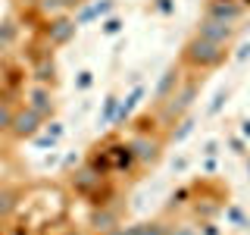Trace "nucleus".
Masks as SVG:
<instances>
[{
  "mask_svg": "<svg viewBox=\"0 0 250 235\" xmlns=\"http://www.w3.org/2000/svg\"><path fill=\"white\" fill-rule=\"evenodd\" d=\"M229 60H231V44H216V41H207V38H200V35H191L182 44L175 63L185 69V72L207 75V72L222 69Z\"/></svg>",
  "mask_w": 250,
  "mask_h": 235,
  "instance_id": "nucleus-1",
  "label": "nucleus"
},
{
  "mask_svg": "<svg viewBox=\"0 0 250 235\" xmlns=\"http://www.w3.org/2000/svg\"><path fill=\"white\" fill-rule=\"evenodd\" d=\"M203 78H207V75H200V72H185L182 85L172 91V97L166 100V104L156 107L160 122H163V129H166V132H169L178 119H182V116H188V113L194 110V104L200 100V91H203Z\"/></svg>",
  "mask_w": 250,
  "mask_h": 235,
  "instance_id": "nucleus-2",
  "label": "nucleus"
},
{
  "mask_svg": "<svg viewBox=\"0 0 250 235\" xmlns=\"http://www.w3.org/2000/svg\"><path fill=\"white\" fill-rule=\"evenodd\" d=\"M100 147H104L106 160H109V169H113L116 179H138V160H135V151H131L128 138H122L119 132H109V135L100 138Z\"/></svg>",
  "mask_w": 250,
  "mask_h": 235,
  "instance_id": "nucleus-3",
  "label": "nucleus"
},
{
  "mask_svg": "<svg viewBox=\"0 0 250 235\" xmlns=\"http://www.w3.org/2000/svg\"><path fill=\"white\" fill-rule=\"evenodd\" d=\"M25 85H28V69H25V63H19V57L0 60V100L19 107Z\"/></svg>",
  "mask_w": 250,
  "mask_h": 235,
  "instance_id": "nucleus-4",
  "label": "nucleus"
},
{
  "mask_svg": "<svg viewBox=\"0 0 250 235\" xmlns=\"http://www.w3.org/2000/svg\"><path fill=\"white\" fill-rule=\"evenodd\" d=\"M128 144H131V151H135L138 166L141 169H153L156 163L163 160L169 141H166V135H160V132H131Z\"/></svg>",
  "mask_w": 250,
  "mask_h": 235,
  "instance_id": "nucleus-5",
  "label": "nucleus"
},
{
  "mask_svg": "<svg viewBox=\"0 0 250 235\" xmlns=\"http://www.w3.org/2000/svg\"><path fill=\"white\" fill-rule=\"evenodd\" d=\"M22 104H25L28 110H35L44 122L47 119H57V88H50V85L28 82L25 91H22Z\"/></svg>",
  "mask_w": 250,
  "mask_h": 235,
  "instance_id": "nucleus-6",
  "label": "nucleus"
},
{
  "mask_svg": "<svg viewBox=\"0 0 250 235\" xmlns=\"http://www.w3.org/2000/svg\"><path fill=\"white\" fill-rule=\"evenodd\" d=\"M84 226H88L94 235H106V232L119 229V226H122V201L104 204V207H91V210H88V219H84Z\"/></svg>",
  "mask_w": 250,
  "mask_h": 235,
  "instance_id": "nucleus-7",
  "label": "nucleus"
},
{
  "mask_svg": "<svg viewBox=\"0 0 250 235\" xmlns=\"http://www.w3.org/2000/svg\"><path fill=\"white\" fill-rule=\"evenodd\" d=\"M41 35L53 50H60L78 35V22H75V16H57V19H47L41 25Z\"/></svg>",
  "mask_w": 250,
  "mask_h": 235,
  "instance_id": "nucleus-8",
  "label": "nucleus"
},
{
  "mask_svg": "<svg viewBox=\"0 0 250 235\" xmlns=\"http://www.w3.org/2000/svg\"><path fill=\"white\" fill-rule=\"evenodd\" d=\"M44 129V119L35 113V110H28L25 104H19L16 107V113H13V125H10V135L13 141H31L38 135V132Z\"/></svg>",
  "mask_w": 250,
  "mask_h": 235,
  "instance_id": "nucleus-9",
  "label": "nucleus"
},
{
  "mask_svg": "<svg viewBox=\"0 0 250 235\" xmlns=\"http://www.w3.org/2000/svg\"><path fill=\"white\" fill-rule=\"evenodd\" d=\"M200 16L216 19V22H229V25H241L247 10H244V3H238V0H207Z\"/></svg>",
  "mask_w": 250,
  "mask_h": 235,
  "instance_id": "nucleus-10",
  "label": "nucleus"
},
{
  "mask_svg": "<svg viewBox=\"0 0 250 235\" xmlns=\"http://www.w3.org/2000/svg\"><path fill=\"white\" fill-rule=\"evenodd\" d=\"M28 82H35V85H50V88H57V85H60L57 50L44 53V57H38L35 63H31V66H28Z\"/></svg>",
  "mask_w": 250,
  "mask_h": 235,
  "instance_id": "nucleus-11",
  "label": "nucleus"
},
{
  "mask_svg": "<svg viewBox=\"0 0 250 235\" xmlns=\"http://www.w3.org/2000/svg\"><path fill=\"white\" fill-rule=\"evenodd\" d=\"M238 25H229V22H216V19H207V16H200L197 19V28H194V35L207 38V41H216V44H234V38H238Z\"/></svg>",
  "mask_w": 250,
  "mask_h": 235,
  "instance_id": "nucleus-12",
  "label": "nucleus"
},
{
  "mask_svg": "<svg viewBox=\"0 0 250 235\" xmlns=\"http://www.w3.org/2000/svg\"><path fill=\"white\" fill-rule=\"evenodd\" d=\"M100 179H104V176H100V172H94L91 166H88V163H78V166L75 169H69V176H66V182H69V188H72V194H75V198H88V194L94 191V188H97V182H100Z\"/></svg>",
  "mask_w": 250,
  "mask_h": 235,
  "instance_id": "nucleus-13",
  "label": "nucleus"
},
{
  "mask_svg": "<svg viewBox=\"0 0 250 235\" xmlns=\"http://www.w3.org/2000/svg\"><path fill=\"white\" fill-rule=\"evenodd\" d=\"M182 78H185V69L178 66V63H169V66L163 69V75H160V82H156V88H153V104H150V107L166 104V100L172 97V91L182 85Z\"/></svg>",
  "mask_w": 250,
  "mask_h": 235,
  "instance_id": "nucleus-14",
  "label": "nucleus"
},
{
  "mask_svg": "<svg viewBox=\"0 0 250 235\" xmlns=\"http://www.w3.org/2000/svg\"><path fill=\"white\" fill-rule=\"evenodd\" d=\"M144 94H147L144 85H135L125 97H119V110H116V119H113V129L116 132H122L125 125H128V119L135 116V110L141 107V100H144Z\"/></svg>",
  "mask_w": 250,
  "mask_h": 235,
  "instance_id": "nucleus-15",
  "label": "nucleus"
},
{
  "mask_svg": "<svg viewBox=\"0 0 250 235\" xmlns=\"http://www.w3.org/2000/svg\"><path fill=\"white\" fill-rule=\"evenodd\" d=\"M22 35H25V28H22L19 16H16L13 10L0 19V50H16L22 41Z\"/></svg>",
  "mask_w": 250,
  "mask_h": 235,
  "instance_id": "nucleus-16",
  "label": "nucleus"
},
{
  "mask_svg": "<svg viewBox=\"0 0 250 235\" xmlns=\"http://www.w3.org/2000/svg\"><path fill=\"white\" fill-rule=\"evenodd\" d=\"M82 6H84V0H38L35 10L47 22V19H57V16H72Z\"/></svg>",
  "mask_w": 250,
  "mask_h": 235,
  "instance_id": "nucleus-17",
  "label": "nucleus"
},
{
  "mask_svg": "<svg viewBox=\"0 0 250 235\" xmlns=\"http://www.w3.org/2000/svg\"><path fill=\"white\" fill-rule=\"evenodd\" d=\"M22 198H25V188H22V185H16V182H3V185H0V223L10 219L16 210H19Z\"/></svg>",
  "mask_w": 250,
  "mask_h": 235,
  "instance_id": "nucleus-18",
  "label": "nucleus"
},
{
  "mask_svg": "<svg viewBox=\"0 0 250 235\" xmlns=\"http://www.w3.org/2000/svg\"><path fill=\"white\" fill-rule=\"evenodd\" d=\"M116 10V0H94L91 6H84V10H75V22L78 25H91L94 19H106L109 13Z\"/></svg>",
  "mask_w": 250,
  "mask_h": 235,
  "instance_id": "nucleus-19",
  "label": "nucleus"
},
{
  "mask_svg": "<svg viewBox=\"0 0 250 235\" xmlns=\"http://www.w3.org/2000/svg\"><path fill=\"white\" fill-rule=\"evenodd\" d=\"M194 125H197V122H194V116H191V113L182 116V119H178V122L166 132V141H169V144H182V141L194 132Z\"/></svg>",
  "mask_w": 250,
  "mask_h": 235,
  "instance_id": "nucleus-20",
  "label": "nucleus"
},
{
  "mask_svg": "<svg viewBox=\"0 0 250 235\" xmlns=\"http://www.w3.org/2000/svg\"><path fill=\"white\" fill-rule=\"evenodd\" d=\"M185 207H191V185H182V188H175V191L169 194L166 213H172V210H185Z\"/></svg>",
  "mask_w": 250,
  "mask_h": 235,
  "instance_id": "nucleus-21",
  "label": "nucleus"
},
{
  "mask_svg": "<svg viewBox=\"0 0 250 235\" xmlns=\"http://www.w3.org/2000/svg\"><path fill=\"white\" fill-rule=\"evenodd\" d=\"M222 213H225V219H229L231 226H238V229H250V219H247V213L238 207V204H225Z\"/></svg>",
  "mask_w": 250,
  "mask_h": 235,
  "instance_id": "nucleus-22",
  "label": "nucleus"
},
{
  "mask_svg": "<svg viewBox=\"0 0 250 235\" xmlns=\"http://www.w3.org/2000/svg\"><path fill=\"white\" fill-rule=\"evenodd\" d=\"M116 110H119V94H116V91H109L106 97H104V113H100V125H113V119H116Z\"/></svg>",
  "mask_w": 250,
  "mask_h": 235,
  "instance_id": "nucleus-23",
  "label": "nucleus"
},
{
  "mask_svg": "<svg viewBox=\"0 0 250 235\" xmlns=\"http://www.w3.org/2000/svg\"><path fill=\"white\" fill-rule=\"evenodd\" d=\"M166 235H200L197 223H188V219H166Z\"/></svg>",
  "mask_w": 250,
  "mask_h": 235,
  "instance_id": "nucleus-24",
  "label": "nucleus"
},
{
  "mask_svg": "<svg viewBox=\"0 0 250 235\" xmlns=\"http://www.w3.org/2000/svg\"><path fill=\"white\" fill-rule=\"evenodd\" d=\"M122 28H125V22H122V16H116V13H109L106 19H100V35L104 38H116Z\"/></svg>",
  "mask_w": 250,
  "mask_h": 235,
  "instance_id": "nucleus-25",
  "label": "nucleus"
},
{
  "mask_svg": "<svg viewBox=\"0 0 250 235\" xmlns=\"http://www.w3.org/2000/svg\"><path fill=\"white\" fill-rule=\"evenodd\" d=\"M13 113H16V107H13V104H6V100H0V138L10 132V125H13Z\"/></svg>",
  "mask_w": 250,
  "mask_h": 235,
  "instance_id": "nucleus-26",
  "label": "nucleus"
},
{
  "mask_svg": "<svg viewBox=\"0 0 250 235\" xmlns=\"http://www.w3.org/2000/svg\"><path fill=\"white\" fill-rule=\"evenodd\" d=\"M91 85H94V72H91V69H82V72L75 75V88L78 91H88Z\"/></svg>",
  "mask_w": 250,
  "mask_h": 235,
  "instance_id": "nucleus-27",
  "label": "nucleus"
},
{
  "mask_svg": "<svg viewBox=\"0 0 250 235\" xmlns=\"http://www.w3.org/2000/svg\"><path fill=\"white\" fill-rule=\"evenodd\" d=\"M225 100H229V91H225V88H222V91H216V97H213V104L207 107V113H209V116H216L219 110L225 107Z\"/></svg>",
  "mask_w": 250,
  "mask_h": 235,
  "instance_id": "nucleus-28",
  "label": "nucleus"
},
{
  "mask_svg": "<svg viewBox=\"0 0 250 235\" xmlns=\"http://www.w3.org/2000/svg\"><path fill=\"white\" fill-rule=\"evenodd\" d=\"M229 147H231L238 157H247V141L241 138V135H231V138H229Z\"/></svg>",
  "mask_w": 250,
  "mask_h": 235,
  "instance_id": "nucleus-29",
  "label": "nucleus"
},
{
  "mask_svg": "<svg viewBox=\"0 0 250 235\" xmlns=\"http://www.w3.org/2000/svg\"><path fill=\"white\" fill-rule=\"evenodd\" d=\"M197 232L200 235H222V232H219V226H216V219H200V223H197Z\"/></svg>",
  "mask_w": 250,
  "mask_h": 235,
  "instance_id": "nucleus-30",
  "label": "nucleus"
},
{
  "mask_svg": "<svg viewBox=\"0 0 250 235\" xmlns=\"http://www.w3.org/2000/svg\"><path fill=\"white\" fill-rule=\"evenodd\" d=\"M44 129H47V135H50L53 141H60V138H62V122H57V119H47V122H44Z\"/></svg>",
  "mask_w": 250,
  "mask_h": 235,
  "instance_id": "nucleus-31",
  "label": "nucleus"
},
{
  "mask_svg": "<svg viewBox=\"0 0 250 235\" xmlns=\"http://www.w3.org/2000/svg\"><path fill=\"white\" fill-rule=\"evenodd\" d=\"M150 10L163 13V16H169L172 10H175V3H172V0H150Z\"/></svg>",
  "mask_w": 250,
  "mask_h": 235,
  "instance_id": "nucleus-32",
  "label": "nucleus"
},
{
  "mask_svg": "<svg viewBox=\"0 0 250 235\" xmlns=\"http://www.w3.org/2000/svg\"><path fill=\"white\" fill-rule=\"evenodd\" d=\"M13 3V13H25V10H35L38 0H10Z\"/></svg>",
  "mask_w": 250,
  "mask_h": 235,
  "instance_id": "nucleus-33",
  "label": "nucleus"
},
{
  "mask_svg": "<svg viewBox=\"0 0 250 235\" xmlns=\"http://www.w3.org/2000/svg\"><path fill=\"white\" fill-rule=\"evenodd\" d=\"M219 154V141L216 138H209L207 144H203V157H216Z\"/></svg>",
  "mask_w": 250,
  "mask_h": 235,
  "instance_id": "nucleus-34",
  "label": "nucleus"
},
{
  "mask_svg": "<svg viewBox=\"0 0 250 235\" xmlns=\"http://www.w3.org/2000/svg\"><path fill=\"white\" fill-rule=\"evenodd\" d=\"M62 235H94V232L88 229V226H72V229H66Z\"/></svg>",
  "mask_w": 250,
  "mask_h": 235,
  "instance_id": "nucleus-35",
  "label": "nucleus"
},
{
  "mask_svg": "<svg viewBox=\"0 0 250 235\" xmlns=\"http://www.w3.org/2000/svg\"><path fill=\"white\" fill-rule=\"evenodd\" d=\"M78 163H82V157H78V154H69L66 160H62V166H66V169H72V166H78Z\"/></svg>",
  "mask_w": 250,
  "mask_h": 235,
  "instance_id": "nucleus-36",
  "label": "nucleus"
},
{
  "mask_svg": "<svg viewBox=\"0 0 250 235\" xmlns=\"http://www.w3.org/2000/svg\"><path fill=\"white\" fill-rule=\"evenodd\" d=\"M172 169H175V172L188 169V157H178V160H172Z\"/></svg>",
  "mask_w": 250,
  "mask_h": 235,
  "instance_id": "nucleus-37",
  "label": "nucleus"
},
{
  "mask_svg": "<svg viewBox=\"0 0 250 235\" xmlns=\"http://www.w3.org/2000/svg\"><path fill=\"white\" fill-rule=\"evenodd\" d=\"M247 57H250V44H244V47H241V50H238V60H241V63H244Z\"/></svg>",
  "mask_w": 250,
  "mask_h": 235,
  "instance_id": "nucleus-38",
  "label": "nucleus"
},
{
  "mask_svg": "<svg viewBox=\"0 0 250 235\" xmlns=\"http://www.w3.org/2000/svg\"><path fill=\"white\" fill-rule=\"evenodd\" d=\"M241 138H250V119L241 122Z\"/></svg>",
  "mask_w": 250,
  "mask_h": 235,
  "instance_id": "nucleus-39",
  "label": "nucleus"
},
{
  "mask_svg": "<svg viewBox=\"0 0 250 235\" xmlns=\"http://www.w3.org/2000/svg\"><path fill=\"white\" fill-rule=\"evenodd\" d=\"M203 169H207V172H213V169H216V160H213V157H207V163H203Z\"/></svg>",
  "mask_w": 250,
  "mask_h": 235,
  "instance_id": "nucleus-40",
  "label": "nucleus"
},
{
  "mask_svg": "<svg viewBox=\"0 0 250 235\" xmlns=\"http://www.w3.org/2000/svg\"><path fill=\"white\" fill-rule=\"evenodd\" d=\"M238 3H244V10H250V0H238Z\"/></svg>",
  "mask_w": 250,
  "mask_h": 235,
  "instance_id": "nucleus-41",
  "label": "nucleus"
},
{
  "mask_svg": "<svg viewBox=\"0 0 250 235\" xmlns=\"http://www.w3.org/2000/svg\"><path fill=\"white\" fill-rule=\"evenodd\" d=\"M244 160H247V172H250V154H247V157H244Z\"/></svg>",
  "mask_w": 250,
  "mask_h": 235,
  "instance_id": "nucleus-42",
  "label": "nucleus"
}]
</instances>
